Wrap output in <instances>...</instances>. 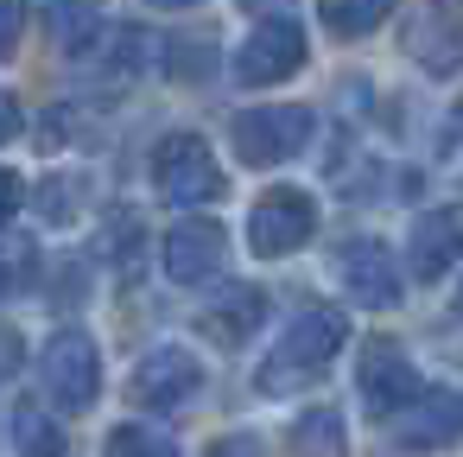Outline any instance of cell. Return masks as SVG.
Instances as JSON below:
<instances>
[{
	"label": "cell",
	"mask_w": 463,
	"mask_h": 457,
	"mask_svg": "<svg viewBox=\"0 0 463 457\" xmlns=\"http://www.w3.org/2000/svg\"><path fill=\"white\" fill-rule=\"evenodd\" d=\"M343 343H349L343 311H330V305L298 311V318L286 324V337L273 343V356H267V368H260V387H286V381H298V375L330 368V356H336Z\"/></svg>",
	"instance_id": "6da1fadb"
},
{
	"label": "cell",
	"mask_w": 463,
	"mask_h": 457,
	"mask_svg": "<svg viewBox=\"0 0 463 457\" xmlns=\"http://www.w3.org/2000/svg\"><path fill=\"white\" fill-rule=\"evenodd\" d=\"M311 140V109L273 102V109H241L229 121V147L241 166H286L292 153H305Z\"/></svg>",
	"instance_id": "7a4b0ae2"
},
{
	"label": "cell",
	"mask_w": 463,
	"mask_h": 457,
	"mask_svg": "<svg viewBox=\"0 0 463 457\" xmlns=\"http://www.w3.org/2000/svg\"><path fill=\"white\" fill-rule=\"evenodd\" d=\"M39 381H45V400L58 413H90L96 394H102V356L83 330H58L39 356Z\"/></svg>",
	"instance_id": "3957f363"
},
{
	"label": "cell",
	"mask_w": 463,
	"mask_h": 457,
	"mask_svg": "<svg viewBox=\"0 0 463 457\" xmlns=\"http://www.w3.org/2000/svg\"><path fill=\"white\" fill-rule=\"evenodd\" d=\"M153 185L172 204H210V197H222V166L197 134H165L153 147Z\"/></svg>",
	"instance_id": "277c9868"
},
{
	"label": "cell",
	"mask_w": 463,
	"mask_h": 457,
	"mask_svg": "<svg viewBox=\"0 0 463 457\" xmlns=\"http://www.w3.org/2000/svg\"><path fill=\"white\" fill-rule=\"evenodd\" d=\"M311 229H317V204H311L305 191H292V185L267 191V197L254 204V216H248V242H254L260 261L298 254V248L311 242Z\"/></svg>",
	"instance_id": "5b68a950"
},
{
	"label": "cell",
	"mask_w": 463,
	"mask_h": 457,
	"mask_svg": "<svg viewBox=\"0 0 463 457\" xmlns=\"http://www.w3.org/2000/svg\"><path fill=\"white\" fill-rule=\"evenodd\" d=\"M197 387H203V362H197L184 343H159V349H146V356L134 362V375H128V394H134L140 406H153V413L197 400Z\"/></svg>",
	"instance_id": "8992f818"
},
{
	"label": "cell",
	"mask_w": 463,
	"mask_h": 457,
	"mask_svg": "<svg viewBox=\"0 0 463 457\" xmlns=\"http://www.w3.org/2000/svg\"><path fill=\"white\" fill-rule=\"evenodd\" d=\"M305 64V33L279 14V20H260L254 33H248V45L235 52V77L248 83V90H260V83H286L292 71Z\"/></svg>",
	"instance_id": "52a82bcc"
},
{
	"label": "cell",
	"mask_w": 463,
	"mask_h": 457,
	"mask_svg": "<svg viewBox=\"0 0 463 457\" xmlns=\"http://www.w3.org/2000/svg\"><path fill=\"white\" fill-rule=\"evenodd\" d=\"M355 387H362L368 413L393 419V413L419 394V368L406 362V349H400V343H368V349H362V362H355Z\"/></svg>",
	"instance_id": "ba28073f"
},
{
	"label": "cell",
	"mask_w": 463,
	"mask_h": 457,
	"mask_svg": "<svg viewBox=\"0 0 463 457\" xmlns=\"http://www.w3.org/2000/svg\"><path fill=\"white\" fill-rule=\"evenodd\" d=\"M159 261H165V273H172L178 286L210 280V273L222 267V223H210V216H184V223H172L165 242H159Z\"/></svg>",
	"instance_id": "9c48e42d"
},
{
	"label": "cell",
	"mask_w": 463,
	"mask_h": 457,
	"mask_svg": "<svg viewBox=\"0 0 463 457\" xmlns=\"http://www.w3.org/2000/svg\"><path fill=\"white\" fill-rule=\"evenodd\" d=\"M336 280H343V292L355 305H374V311L400 305V267H393V254L381 242H349L336 254Z\"/></svg>",
	"instance_id": "30bf717a"
},
{
	"label": "cell",
	"mask_w": 463,
	"mask_h": 457,
	"mask_svg": "<svg viewBox=\"0 0 463 457\" xmlns=\"http://www.w3.org/2000/svg\"><path fill=\"white\" fill-rule=\"evenodd\" d=\"M393 438H400L406 451H450V444H457V394H450V387L412 394V400L393 413Z\"/></svg>",
	"instance_id": "8fae6325"
},
{
	"label": "cell",
	"mask_w": 463,
	"mask_h": 457,
	"mask_svg": "<svg viewBox=\"0 0 463 457\" xmlns=\"http://www.w3.org/2000/svg\"><path fill=\"white\" fill-rule=\"evenodd\" d=\"M457 248H463V216L444 204V210H425L412 216V235H406V261L419 280H444L457 267Z\"/></svg>",
	"instance_id": "7c38bea8"
},
{
	"label": "cell",
	"mask_w": 463,
	"mask_h": 457,
	"mask_svg": "<svg viewBox=\"0 0 463 457\" xmlns=\"http://www.w3.org/2000/svg\"><path fill=\"white\" fill-rule=\"evenodd\" d=\"M260 318H267V292H254V286L235 280V286L216 292V305H203L197 324H203V337H216V343H241Z\"/></svg>",
	"instance_id": "4fadbf2b"
},
{
	"label": "cell",
	"mask_w": 463,
	"mask_h": 457,
	"mask_svg": "<svg viewBox=\"0 0 463 457\" xmlns=\"http://www.w3.org/2000/svg\"><path fill=\"white\" fill-rule=\"evenodd\" d=\"M39 7H45V33L58 52L83 58L102 39V0H39Z\"/></svg>",
	"instance_id": "5bb4252c"
},
{
	"label": "cell",
	"mask_w": 463,
	"mask_h": 457,
	"mask_svg": "<svg viewBox=\"0 0 463 457\" xmlns=\"http://www.w3.org/2000/svg\"><path fill=\"white\" fill-rule=\"evenodd\" d=\"M292 457H343V413L336 406H305L286 432Z\"/></svg>",
	"instance_id": "9a60e30c"
},
{
	"label": "cell",
	"mask_w": 463,
	"mask_h": 457,
	"mask_svg": "<svg viewBox=\"0 0 463 457\" xmlns=\"http://www.w3.org/2000/svg\"><path fill=\"white\" fill-rule=\"evenodd\" d=\"M406 52H412L431 77H450V71H457V33H450V14H444V7H431V14L412 26Z\"/></svg>",
	"instance_id": "2e32d148"
},
{
	"label": "cell",
	"mask_w": 463,
	"mask_h": 457,
	"mask_svg": "<svg viewBox=\"0 0 463 457\" xmlns=\"http://www.w3.org/2000/svg\"><path fill=\"white\" fill-rule=\"evenodd\" d=\"M387 14H393V0H317V20H324V33H336V39H362V33H374Z\"/></svg>",
	"instance_id": "e0dca14e"
},
{
	"label": "cell",
	"mask_w": 463,
	"mask_h": 457,
	"mask_svg": "<svg viewBox=\"0 0 463 457\" xmlns=\"http://www.w3.org/2000/svg\"><path fill=\"white\" fill-rule=\"evenodd\" d=\"M146 64H153V39H146L140 26H115L109 58H102V77H109V83H128V77H140Z\"/></svg>",
	"instance_id": "ac0fdd59"
},
{
	"label": "cell",
	"mask_w": 463,
	"mask_h": 457,
	"mask_svg": "<svg viewBox=\"0 0 463 457\" xmlns=\"http://www.w3.org/2000/svg\"><path fill=\"white\" fill-rule=\"evenodd\" d=\"M14 451L20 457H64V432L39 406H14Z\"/></svg>",
	"instance_id": "d6986e66"
},
{
	"label": "cell",
	"mask_w": 463,
	"mask_h": 457,
	"mask_svg": "<svg viewBox=\"0 0 463 457\" xmlns=\"http://www.w3.org/2000/svg\"><path fill=\"white\" fill-rule=\"evenodd\" d=\"M102 457H178V444L165 432H153V425H115Z\"/></svg>",
	"instance_id": "ffe728a7"
},
{
	"label": "cell",
	"mask_w": 463,
	"mask_h": 457,
	"mask_svg": "<svg viewBox=\"0 0 463 457\" xmlns=\"http://www.w3.org/2000/svg\"><path fill=\"white\" fill-rule=\"evenodd\" d=\"M39 216L45 223H71L77 216V178H45L39 185Z\"/></svg>",
	"instance_id": "44dd1931"
},
{
	"label": "cell",
	"mask_w": 463,
	"mask_h": 457,
	"mask_svg": "<svg viewBox=\"0 0 463 457\" xmlns=\"http://www.w3.org/2000/svg\"><path fill=\"white\" fill-rule=\"evenodd\" d=\"M20 26H26V0H0V58H14Z\"/></svg>",
	"instance_id": "7402d4cb"
},
{
	"label": "cell",
	"mask_w": 463,
	"mask_h": 457,
	"mask_svg": "<svg viewBox=\"0 0 463 457\" xmlns=\"http://www.w3.org/2000/svg\"><path fill=\"white\" fill-rule=\"evenodd\" d=\"M210 457H267V451H260L254 438H241V432H235V438H216V444H210Z\"/></svg>",
	"instance_id": "603a6c76"
},
{
	"label": "cell",
	"mask_w": 463,
	"mask_h": 457,
	"mask_svg": "<svg viewBox=\"0 0 463 457\" xmlns=\"http://www.w3.org/2000/svg\"><path fill=\"white\" fill-rule=\"evenodd\" d=\"M14 134H20V102H14V90H0V147Z\"/></svg>",
	"instance_id": "cb8c5ba5"
},
{
	"label": "cell",
	"mask_w": 463,
	"mask_h": 457,
	"mask_svg": "<svg viewBox=\"0 0 463 457\" xmlns=\"http://www.w3.org/2000/svg\"><path fill=\"white\" fill-rule=\"evenodd\" d=\"M20 197H26V185H20L14 172H0V223H7V216L20 210Z\"/></svg>",
	"instance_id": "d4e9b609"
},
{
	"label": "cell",
	"mask_w": 463,
	"mask_h": 457,
	"mask_svg": "<svg viewBox=\"0 0 463 457\" xmlns=\"http://www.w3.org/2000/svg\"><path fill=\"white\" fill-rule=\"evenodd\" d=\"M241 7H248V14H254V20H267V14H273V20H279V7H292V0H241Z\"/></svg>",
	"instance_id": "484cf974"
},
{
	"label": "cell",
	"mask_w": 463,
	"mask_h": 457,
	"mask_svg": "<svg viewBox=\"0 0 463 457\" xmlns=\"http://www.w3.org/2000/svg\"><path fill=\"white\" fill-rule=\"evenodd\" d=\"M153 7H165V14H178V7H197V0H153Z\"/></svg>",
	"instance_id": "4316f807"
}]
</instances>
